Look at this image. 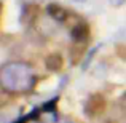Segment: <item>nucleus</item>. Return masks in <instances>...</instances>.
<instances>
[{"mask_svg":"<svg viewBox=\"0 0 126 123\" xmlns=\"http://www.w3.org/2000/svg\"><path fill=\"white\" fill-rule=\"evenodd\" d=\"M70 37L74 42H86V38L89 37V26L86 22H78L70 29Z\"/></svg>","mask_w":126,"mask_h":123,"instance_id":"7ed1b4c3","label":"nucleus"},{"mask_svg":"<svg viewBox=\"0 0 126 123\" xmlns=\"http://www.w3.org/2000/svg\"><path fill=\"white\" fill-rule=\"evenodd\" d=\"M46 13H48V16H51L53 19H56L58 22H64L65 19H67V10L62 8L61 5H58V3H49L48 6H46Z\"/></svg>","mask_w":126,"mask_h":123,"instance_id":"20e7f679","label":"nucleus"},{"mask_svg":"<svg viewBox=\"0 0 126 123\" xmlns=\"http://www.w3.org/2000/svg\"><path fill=\"white\" fill-rule=\"evenodd\" d=\"M105 107H107L105 98L99 93H94L88 98L85 104V114L88 117H97V115H102L105 112Z\"/></svg>","mask_w":126,"mask_h":123,"instance_id":"f03ea898","label":"nucleus"},{"mask_svg":"<svg viewBox=\"0 0 126 123\" xmlns=\"http://www.w3.org/2000/svg\"><path fill=\"white\" fill-rule=\"evenodd\" d=\"M125 2H126V0H109V3L113 5V6H121Z\"/></svg>","mask_w":126,"mask_h":123,"instance_id":"1a4fd4ad","label":"nucleus"},{"mask_svg":"<svg viewBox=\"0 0 126 123\" xmlns=\"http://www.w3.org/2000/svg\"><path fill=\"white\" fill-rule=\"evenodd\" d=\"M0 83L6 91L22 93L34 86L35 77L32 67L26 62H8L0 69Z\"/></svg>","mask_w":126,"mask_h":123,"instance_id":"f257e3e1","label":"nucleus"},{"mask_svg":"<svg viewBox=\"0 0 126 123\" xmlns=\"http://www.w3.org/2000/svg\"><path fill=\"white\" fill-rule=\"evenodd\" d=\"M120 104H121V107L123 109H126V93L123 96H121V99H120Z\"/></svg>","mask_w":126,"mask_h":123,"instance_id":"9d476101","label":"nucleus"},{"mask_svg":"<svg viewBox=\"0 0 126 123\" xmlns=\"http://www.w3.org/2000/svg\"><path fill=\"white\" fill-rule=\"evenodd\" d=\"M115 51H117V56L118 58H121L123 61H126V43H117V46H115Z\"/></svg>","mask_w":126,"mask_h":123,"instance_id":"423d86ee","label":"nucleus"},{"mask_svg":"<svg viewBox=\"0 0 126 123\" xmlns=\"http://www.w3.org/2000/svg\"><path fill=\"white\" fill-rule=\"evenodd\" d=\"M56 102H58V98H53L51 101H46L45 104H43L42 110L43 112H51V110H54V109H56Z\"/></svg>","mask_w":126,"mask_h":123,"instance_id":"0eeeda50","label":"nucleus"},{"mask_svg":"<svg viewBox=\"0 0 126 123\" xmlns=\"http://www.w3.org/2000/svg\"><path fill=\"white\" fill-rule=\"evenodd\" d=\"M99 48H101V45H97V46H94V48H93L91 50V53H89V54L88 56H86V59H85V62H83V69H86V67H88V64H89V62H91V59H93V56H94L96 54V53H97V50Z\"/></svg>","mask_w":126,"mask_h":123,"instance_id":"6e6552de","label":"nucleus"},{"mask_svg":"<svg viewBox=\"0 0 126 123\" xmlns=\"http://www.w3.org/2000/svg\"><path fill=\"white\" fill-rule=\"evenodd\" d=\"M62 64H64V59H62V56L59 53H51L45 59V67L49 72H59L62 69Z\"/></svg>","mask_w":126,"mask_h":123,"instance_id":"39448f33","label":"nucleus"},{"mask_svg":"<svg viewBox=\"0 0 126 123\" xmlns=\"http://www.w3.org/2000/svg\"><path fill=\"white\" fill-rule=\"evenodd\" d=\"M29 118H31V117H29V115H26V117H22V118H19V120H16L15 123H26Z\"/></svg>","mask_w":126,"mask_h":123,"instance_id":"9b49d317","label":"nucleus"}]
</instances>
